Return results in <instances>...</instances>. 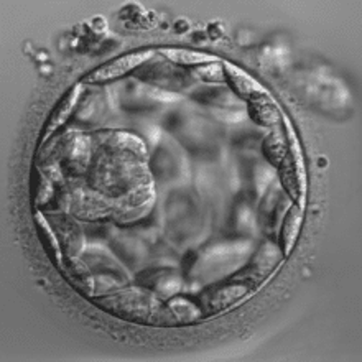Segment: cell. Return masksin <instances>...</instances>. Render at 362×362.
I'll return each instance as SVG.
<instances>
[{"mask_svg": "<svg viewBox=\"0 0 362 362\" xmlns=\"http://www.w3.org/2000/svg\"><path fill=\"white\" fill-rule=\"evenodd\" d=\"M301 223H303V203L293 204L286 213L284 226H281V254L285 257L293 252L296 240L300 238Z\"/></svg>", "mask_w": 362, "mask_h": 362, "instance_id": "6", "label": "cell"}, {"mask_svg": "<svg viewBox=\"0 0 362 362\" xmlns=\"http://www.w3.org/2000/svg\"><path fill=\"white\" fill-rule=\"evenodd\" d=\"M95 305L110 311V315L120 316L124 320L139 321V323L167 325L170 323L168 305H163L150 291L130 288L95 300Z\"/></svg>", "mask_w": 362, "mask_h": 362, "instance_id": "1", "label": "cell"}, {"mask_svg": "<svg viewBox=\"0 0 362 362\" xmlns=\"http://www.w3.org/2000/svg\"><path fill=\"white\" fill-rule=\"evenodd\" d=\"M160 53L163 57H167L170 62L177 64H185V66H196V64H204V63H216L218 57L211 53L203 52H191V49L185 48H162Z\"/></svg>", "mask_w": 362, "mask_h": 362, "instance_id": "7", "label": "cell"}, {"mask_svg": "<svg viewBox=\"0 0 362 362\" xmlns=\"http://www.w3.org/2000/svg\"><path fill=\"white\" fill-rule=\"evenodd\" d=\"M35 226H37V230H38L40 238H42V240H43V244L48 247V252L53 255L54 264H57L58 267L62 269V265L64 262L62 247H59V243H58L57 235H54L53 228L49 226L47 218H45V216L40 213V211L35 213Z\"/></svg>", "mask_w": 362, "mask_h": 362, "instance_id": "8", "label": "cell"}, {"mask_svg": "<svg viewBox=\"0 0 362 362\" xmlns=\"http://www.w3.org/2000/svg\"><path fill=\"white\" fill-rule=\"evenodd\" d=\"M285 124L288 125V135H290V155H291V160H293V165H295V172H296V178H298V186H300V193H301V198L305 196V191H306V178H305V163H303V155H301V148H300V144L298 140H296V135L293 130L290 127V122L288 119H285Z\"/></svg>", "mask_w": 362, "mask_h": 362, "instance_id": "9", "label": "cell"}, {"mask_svg": "<svg viewBox=\"0 0 362 362\" xmlns=\"http://www.w3.org/2000/svg\"><path fill=\"white\" fill-rule=\"evenodd\" d=\"M259 286V281H255L254 276L245 270L243 274L226 280L224 284L216 285L211 290L206 291V293L201 296V306H203L204 313H219V311L228 310L230 306L238 305L243 300L249 298Z\"/></svg>", "mask_w": 362, "mask_h": 362, "instance_id": "2", "label": "cell"}, {"mask_svg": "<svg viewBox=\"0 0 362 362\" xmlns=\"http://www.w3.org/2000/svg\"><path fill=\"white\" fill-rule=\"evenodd\" d=\"M81 93H83L81 84H76V86L71 88L66 94H64V98L59 100V103L57 104V107L53 109V112L49 114L48 122L45 124L43 134H42V137H40V145H43L54 132H57L59 127H62V125L68 122L69 115L73 114L74 107H76L79 103Z\"/></svg>", "mask_w": 362, "mask_h": 362, "instance_id": "4", "label": "cell"}, {"mask_svg": "<svg viewBox=\"0 0 362 362\" xmlns=\"http://www.w3.org/2000/svg\"><path fill=\"white\" fill-rule=\"evenodd\" d=\"M223 68L226 73V78L235 93L244 99H254L260 98V95H267V90L264 89L262 84L250 76L249 73H245L244 69H240L235 64L229 62H223Z\"/></svg>", "mask_w": 362, "mask_h": 362, "instance_id": "5", "label": "cell"}, {"mask_svg": "<svg viewBox=\"0 0 362 362\" xmlns=\"http://www.w3.org/2000/svg\"><path fill=\"white\" fill-rule=\"evenodd\" d=\"M153 57V49H139V52H132L122 57L112 59V62L103 64L98 69H94L93 73H89L84 78V83H105L112 81V79L122 78L125 74L134 71L135 68H139L140 64H144L147 59Z\"/></svg>", "mask_w": 362, "mask_h": 362, "instance_id": "3", "label": "cell"}]
</instances>
